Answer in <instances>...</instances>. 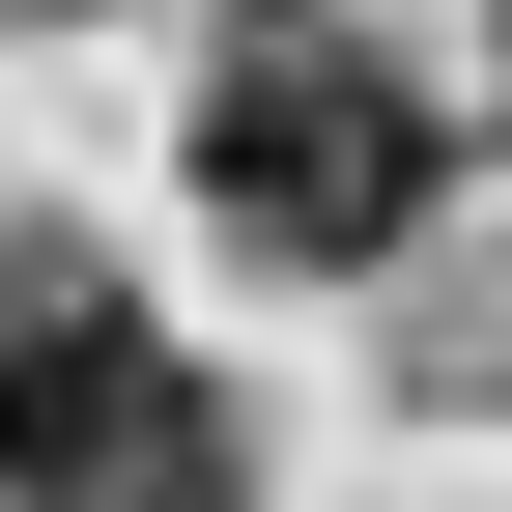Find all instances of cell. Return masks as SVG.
<instances>
[{
	"label": "cell",
	"mask_w": 512,
	"mask_h": 512,
	"mask_svg": "<svg viewBox=\"0 0 512 512\" xmlns=\"http://www.w3.org/2000/svg\"><path fill=\"white\" fill-rule=\"evenodd\" d=\"M427 171H456L427 86H399L370 29H313V0H256V29L200 57V228L285 256V285H370V256L427 228Z\"/></svg>",
	"instance_id": "obj_1"
},
{
	"label": "cell",
	"mask_w": 512,
	"mask_h": 512,
	"mask_svg": "<svg viewBox=\"0 0 512 512\" xmlns=\"http://www.w3.org/2000/svg\"><path fill=\"white\" fill-rule=\"evenodd\" d=\"M0 512H228V399L86 256H0Z\"/></svg>",
	"instance_id": "obj_2"
},
{
	"label": "cell",
	"mask_w": 512,
	"mask_h": 512,
	"mask_svg": "<svg viewBox=\"0 0 512 512\" xmlns=\"http://www.w3.org/2000/svg\"><path fill=\"white\" fill-rule=\"evenodd\" d=\"M29 29H86V0H29Z\"/></svg>",
	"instance_id": "obj_3"
}]
</instances>
